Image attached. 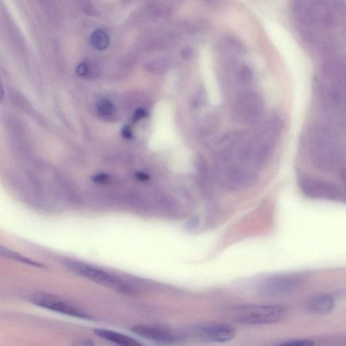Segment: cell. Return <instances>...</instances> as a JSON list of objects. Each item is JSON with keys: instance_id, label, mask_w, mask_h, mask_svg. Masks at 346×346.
<instances>
[{"instance_id": "1", "label": "cell", "mask_w": 346, "mask_h": 346, "mask_svg": "<svg viewBox=\"0 0 346 346\" xmlns=\"http://www.w3.org/2000/svg\"><path fill=\"white\" fill-rule=\"evenodd\" d=\"M287 310L279 306L246 305L237 308L235 321L244 324L278 323L285 319Z\"/></svg>"}, {"instance_id": "2", "label": "cell", "mask_w": 346, "mask_h": 346, "mask_svg": "<svg viewBox=\"0 0 346 346\" xmlns=\"http://www.w3.org/2000/svg\"><path fill=\"white\" fill-rule=\"evenodd\" d=\"M66 266L82 277L125 294H132L133 289L120 278L101 269L77 261H66Z\"/></svg>"}, {"instance_id": "3", "label": "cell", "mask_w": 346, "mask_h": 346, "mask_svg": "<svg viewBox=\"0 0 346 346\" xmlns=\"http://www.w3.org/2000/svg\"><path fill=\"white\" fill-rule=\"evenodd\" d=\"M263 109L264 103L258 93L251 90H243L235 97L233 106V114L239 122L253 125L260 120Z\"/></svg>"}, {"instance_id": "4", "label": "cell", "mask_w": 346, "mask_h": 346, "mask_svg": "<svg viewBox=\"0 0 346 346\" xmlns=\"http://www.w3.org/2000/svg\"><path fill=\"white\" fill-rule=\"evenodd\" d=\"M31 303L37 307L43 308L62 315L90 320L92 318L90 314L84 310L74 304L71 301L65 300L55 295L46 292H37L32 295L30 298Z\"/></svg>"}, {"instance_id": "5", "label": "cell", "mask_w": 346, "mask_h": 346, "mask_svg": "<svg viewBox=\"0 0 346 346\" xmlns=\"http://www.w3.org/2000/svg\"><path fill=\"white\" fill-rule=\"evenodd\" d=\"M300 187L303 194L312 198L331 200L341 196L340 190L335 184L309 176L301 177Z\"/></svg>"}, {"instance_id": "6", "label": "cell", "mask_w": 346, "mask_h": 346, "mask_svg": "<svg viewBox=\"0 0 346 346\" xmlns=\"http://www.w3.org/2000/svg\"><path fill=\"white\" fill-rule=\"evenodd\" d=\"M196 333L197 336L201 339L216 343H225L232 340L237 333L234 328L225 323H214L199 327Z\"/></svg>"}, {"instance_id": "7", "label": "cell", "mask_w": 346, "mask_h": 346, "mask_svg": "<svg viewBox=\"0 0 346 346\" xmlns=\"http://www.w3.org/2000/svg\"><path fill=\"white\" fill-rule=\"evenodd\" d=\"M133 333L161 345H170L175 341V335L171 331L160 327L137 324L131 329Z\"/></svg>"}, {"instance_id": "8", "label": "cell", "mask_w": 346, "mask_h": 346, "mask_svg": "<svg viewBox=\"0 0 346 346\" xmlns=\"http://www.w3.org/2000/svg\"><path fill=\"white\" fill-rule=\"evenodd\" d=\"M301 281V277L294 274L274 276L265 280L262 290L268 294H279L296 288Z\"/></svg>"}, {"instance_id": "9", "label": "cell", "mask_w": 346, "mask_h": 346, "mask_svg": "<svg viewBox=\"0 0 346 346\" xmlns=\"http://www.w3.org/2000/svg\"><path fill=\"white\" fill-rule=\"evenodd\" d=\"M93 332L100 338L118 346H144L137 339L116 331L97 328Z\"/></svg>"}, {"instance_id": "10", "label": "cell", "mask_w": 346, "mask_h": 346, "mask_svg": "<svg viewBox=\"0 0 346 346\" xmlns=\"http://www.w3.org/2000/svg\"><path fill=\"white\" fill-rule=\"evenodd\" d=\"M335 305L334 299L330 295H320L308 301L307 310L314 315H325L334 309Z\"/></svg>"}, {"instance_id": "11", "label": "cell", "mask_w": 346, "mask_h": 346, "mask_svg": "<svg viewBox=\"0 0 346 346\" xmlns=\"http://www.w3.org/2000/svg\"><path fill=\"white\" fill-rule=\"evenodd\" d=\"M235 82L241 86H248L253 80V73L251 69L245 64L235 66Z\"/></svg>"}, {"instance_id": "12", "label": "cell", "mask_w": 346, "mask_h": 346, "mask_svg": "<svg viewBox=\"0 0 346 346\" xmlns=\"http://www.w3.org/2000/svg\"><path fill=\"white\" fill-rule=\"evenodd\" d=\"M222 51L227 54H241L245 52V47L237 38L227 37L225 38L221 43Z\"/></svg>"}, {"instance_id": "13", "label": "cell", "mask_w": 346, "mask_h": 346, "mask_svg": "<svg viewBox=\"0 0 346 346\" xmlns=\"http://www.w3.org/2000/svg\"><path fill=\"white\" fill-rule=\"evenodd\" d=\"M90 41L91 45L96 50H105L109 46L110 37L103 29H96L91 34Z\"/></svg>"}, {"instance_id": "14", "label": "cell", "mask_w": 346, "mask_h": 346, "mask_svg": "<svg viewBox=\"0 0 346 346\" xmlns=\"http://www.w3.org/2000/svg\"><path fill=\"white\" fill-rule=\"evenodd\" d=\"M96 109L98 115L105 119L113 118L116 114L115 107L113 104L108 99H101L98 101Z\"/></svg>"}, {"instance_id": "15", "label": "cell", "mask_w": 346, "mask_h": 346, "mask_svg": "<svg viewBox=\"0 0 346 346\" xmlns=\"http://www.w3.org/2000/svg\"><path fill=\"white\" fill-rule=\"evenodd\" d=\"M169 60L166 58H157L153 59L148 64V70L155 74H163L169 69Z\"/></svg>"}, {"instance_id": "16", "label": "cell", "mask_w": 346, "mask_h": 346, "mask_svg": "<svg viewBox=\"0 0 346 346\" xmlns=\"http://www.w3.org/2000/svg\"><path fill=\"white\" fill-rule=\"evenodd\" d=\"M219 116L215 112H211V114L206 116L202 120L200 126V131L203 133H211L212 130L215 129L218 126Z\"/></svg>"}, {"instance_id": "17", "label": "cell", "mask_w": 346, "mask_h": 346, "mask_svg": "<svg viewBox=\"0 0 346 346\" xmlns=\"http://www.w3.org/2000/svg\"><path fill=\"white\" fill-rule=\"evenodd\" d=\"M207 101V93L203 88L199 89L193 96L192 106L194 109H199L206 105Z\"/></svg>"}, {"instance_id": "18", "label": "cell", "mask_w": 346, "mask_h": 346, "mask_svg": "<svg viewBox=\"0 0 346 346\" xmlns=\"http://www.w3.org/2000/svg\"><path fill=\"white\" fill-rule=\"evenodd\" d=\"M279 346H315V343L309 339H301L286 341Z\"/></svg>"}, {"instance_id": "19", "label": "cell", "mask_w": 346, "mask_h": 346, "mask_svg": "<svg viewBox=\"0 0 346 346\" xmlns=\"http://www.w3.org/2000/svg\"><path fill=\"white\" fill-rule=\"evenodd\" d=\"M2 252H4L6 254V256H10L12 258L15 259L16 260H18L21 261V262H22L23 263H25V264H31L32 266H35V267H42V265H40L39 264H37V263L34 262L33 261H31L30 260H29V259H27L25 258H23V257L18 256V254H12L11 252H7L6 251V250H5V252H4L3 250H2Z\"/></svg>"}, {"instance_id": "20", "label": "cell", "mask_w": 346, "mask_h": 346, "mask_svg": "<svg viewBox=\"0 0 346 346\" xmlns=\"http://www.w3.org/2000/svg\"><path fill=\"white\" fill-rule=\"evenodd\" d=\"M196 55L194 49L191 47H185L181 51V56L184 60H191Z\"/></svg>"}, {"instance_id": "21", "label": "cell", "mask_w": 346, "mask_h": 346, "mask_svg": "<svg viewBox=\"0 0 346 346\" xmlns=\"http://www.w3.org/2000/svg\"><path fill=\"white\" fill-rule=\"evenodd\" d=\"M90 71V67L87 63H82L76 67V74L80 76H85L88 75Z\"/></svg>"}, {"instance_id": "22", "label": "cell", "mask_w": 346, "mask_h": 346, "mask_svg": "<svg viewBox=\"0 0 346 346\" xmlns=\"http://www.w3.org/2000/svg\"><path fill=\"white\" fill-rule=\"evenodd\" d=\"M71 346H95V343L91 339H82L75 341Z\"/></svg>"}, {"instance_id": "23", "label": "cell", "mask_w": 346, "mask_h": 346, "mask_svg": "<svg viewBox=\"0 0 346 346\" xmlns=\"http://www.w3.org/2000/svg\"><path fill=\"white\" fill-rule=\"evenodd\" d=\"M147 114L146 110L143 108H138L135 110L134 116H133V120L137 121L141 118L145 117Z\"/></svg>"}, {"instance_id": "24", "label": "cell", "mask_w": 346, "mask_h": 346, "mask_svg": "<svg viewBox=\"0 0 346 346\" xmlns=\"http://www.w3.org/2000/svg\"><path fill=\"white\" fill-rule=\"evenodd\" d=\"M122 135L125 138H131L132 137V133H131V129L129 127L126 126L123 128L122 131Z\"/></svg>"}, {"instance_id": "25", "label": "cell", "mask_w": 346, "mask_h": 346, "mask_svg": "<svg viewBox=\"0 0 346 346\" xmlns=\"http://www.w3.org/2000/svg\"><path fill=\"white\" fill-rule=\"evenodd\" d=\"M94 181H97V182H105L107 181L108 180H109V177H108L107 175H97L95 176L94 177Z\"/></svg>"}]
</instances>
